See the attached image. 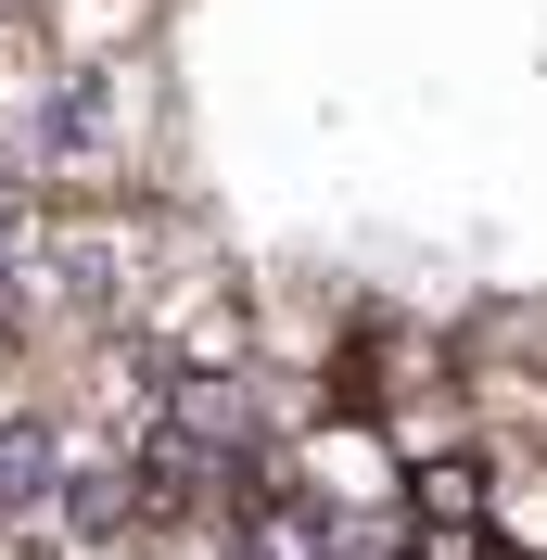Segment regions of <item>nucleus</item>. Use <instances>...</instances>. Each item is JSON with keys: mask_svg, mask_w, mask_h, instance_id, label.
Wrapping results in <instances>:
<instances>
[{"mask_svg": "<svg viewBox=\"0 0 547 560\" xmlns=\"http://www.w3.org/2000/svg\"><path fill=\"white\" fill-rule=\"evenodd\" d=\"M140 13H153V0H51L65 51H128V38H140Z\"/></svg>", "mask_w": 547, "mask_h": 560, "instance_id": "nucleus-1", "label": "nucleus"}]
</instances>
